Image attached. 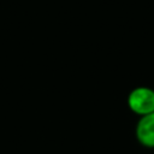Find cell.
<instances>
[{"label": "cell", "mask_w": 154, "mask_h": 154, "mask_svg": "<svg viewBox=\"0 0 154 154\" xmlns=\"http://www.w3.org/2000/svg\"><path fill=\"white\" fill-rule=\"evenodd\" d=\"M136 138L146 148H154V112L142 116L136 125Z\"/></svg>", "instance_id": "7a4b0ae2"}, {"label": "cell", "mask_w": 154, "mask_h": 154, "mask_svg": "<svg viewBox=\"0 0 154 154\" xmlns=\"http://www.w3.org/2000/svg\"><path fill=\"white\" fill-rule=\"evenodd\" d=\"M129 108L138 114L146 116L154 112V90L147 87H137L132 89L128 96Z\"/></svg>", "instance_id": "6da1fadb"}]
</instances>
